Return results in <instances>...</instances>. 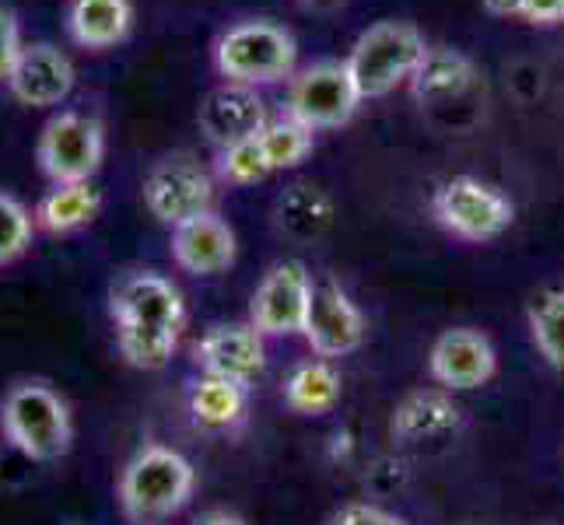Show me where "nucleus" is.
Wrapping results in <instances>:
<instances>
[{"instance_id":"f257e3e1","label":"nucleus","mask_w":564,"mask_h":525,"mask_svg":"<svg viewBox=\"0 0 564 525\" xmlns=\"http://www.w3.org/2000/svg\"><path fill=\"white\" fill-rule=\"evenodd\" d=\"M116 347L130 368L162 372L186 329L183 291L154 270H127L109 287Z\"/></svg>"},{"instance_id":"f03ea898","label":"nucleus","mask_w":564,"mask_h":525,"mask_svg":"<svg viewBox=\"0 0 564 525\" xmlns=\"http://www.w3.org/2000/svg\"><path fill=\"white\" fill-rule=\"evenodd\" d=\"M193 491H197L193 462L162 441L141 445L123 466L120 483H116L120 508L133 525H154L180 515L189 504Z\"/></svg>"},{"instance_id":"7ed1b4c3","label":"nucleus","mask_w":564,"mask_h":525,"mask_svg":"<svg viewBox=\"0 0 564 525\" xmlns=\"http://www.w3.org/2000/svg\"><path fill=\"white\" fill-rule=\"evenodd\" d=\"M0 431L25 459L61 462L74 445V417L67 400L50 382L22 379L0 400Z\"/></svg>"},{"instance_id":"20e7f679","label":"nucleus","mask_w":564,"mask_h":525,"mask_svg":"<svg viewBox=\"0 0 564 525\" xmlns=\"http://www.w3.org/2000/svg\"><path fill=\"white\" fill-rule=\"evenodd\" d=\"M299 46L274 22H239L214 43V67L228 85L263 88L295 74Z\"/></svg>"},{"instance_id":"39448f33","label":"nucleus","mask_w":564,"mask_h":525,"mask_svg":"<svg viewBox=\"0 0 564 525\" xmlns=\"http://www.w3.org/2000/svg\"><path fill=\"white\" fill-rule=\"evenodd\" d=\"M427 43L417 25L411 22H376L358 35L347 56V70H351L361 99H382V95L397 91L400 85L414 81V74L424 61Z\"/></svg>"},{"instance_id":"423d86ee","label":"nucleus","mask_w":564,"mask_h":525,"mask_svg":"<svg viewBox=\"0 0 564 525\" xmlns=\"http://www.w3.org/2000/svg\"><path fill=\"white\" fill-rule=\"evenodd\" d=\"M106 158V130L88 112L61 109L53 112L35 144L39 172L46 175L53 186L64 183H91Z\"/></svg>"},{"instance_id":"0eeeda50","label":"nucleus","mask_w":564,"mask_h":525,"mask_svg":"<svg viewBox=\"0 0 564 525\" xmlns=\"http://www.w3.org/2000/svg\"><path fill=\"white\" fill-rule=\"evenodd\" d=\"M432 214L463 242H491L516 221L512 200L477 175H453L449 183H442L432 197Z\"/></svg>"},{"instance_id":"6e6552de","label":"nucleus","mask_w":564,"mask_h":525,"mask_svg":"<svg viewBox=\"0 0 564 525\" xmlns=\"http://www.w3.org/2000/svg\"><path fill=\"white\" fill-rule=\"evenodd\" d=\"M361 102L365 99L355 85V77L340 61H323V64L305 67L302 74L291 77V88H288V116L313 133L344 127L358 112Z\"/></svg>"},{"instance_id":"1a4fd4ad","label":"nucleus","mask_w":564,"mask_h":525,"mask_svg":"<svg viewBox=\"0 0 564 525\" xmlns=\"http://www.w3.org/2000/svg\"><path fill=\"white\" fill-rule=\"evenodd\" d=\"M141 193L148 214L165 228H176L189 218H197V214L214 210V197H218L210 172L186 158V154H176V158L154 165Z\"/></svg>"},{"instance_id":"9d476101","label":"nucleus","mask_w":564,"mask_h":525,"mask_svg":"<svg viewBox=\"0 0 564 525\" xmlns=\"http://www.w3.org/2000/svg\"><path fill=\"white\" fill-rule=\"evenodd\" d=\"M313 277L299 260L274 263L263 274L260 287L252 291L249 322L263 337H299L305 333L308 308H313Z\"/></svg>"},{"instance_id":"9b49d317","label":"nucleus","mask_w":564,"mask_h":525,"mask_svg":"<svg viewBox=\"0 0 564 525\" xmlns=\"http://www.w3.org/2000/svg\"><path fill=\"white\" fill-rule=\"evenodd\" d=\"M193 364L200 375L228 379L239 385H252L267 368V343L252 322H221L193 343Z\"/></svg>"},{"instance_id":"f8f14e48","label":"nucleus","mask_w":564,"mask_h":525,"mask_svg":"<svg viewBox=\"0 0 564 525\" xmlns=\"http://www.w3.org/2000/svg\"><path fill=\"white\" fill-rule=\"evenodd\" d=\"M368 322L361 308L351 302V295L337 281H319L313 291V308H308L305 322V343L313 347V354L323 361L347 358L365 343Z\"/></svg>"},{"instance_id":"ddd939ff","label":"nucleus","mask_w":564,"mask_h":525,"mask_svg":"<svg viewBox=\"0 0 564 525\" xmlns=\"http://www.w3.org/2000/svg\"><path fill=\"white\" fill-rule=\"evenodd\" d=\"M427 372H432V379L442 389H449V393H466V389H480L495 379L498 354L480 329L456 326V329H445L432 343Z\"/></svg>"},{"instance_id":"4468645a","label":"nucleus","mask_w":564,"mask_h":525,"mask_svg":"<svg viewBox=\"0 0 564 525\" xmlns=\"http://www.w3.org/2000/svg\"><path fill=\"white\" fill-rule=\"evenodd\" d=\"M77 70L70 56L53 43H25L8 77L11 95L29 109H56L70 99Z\"/></svg>"},{"instance_id":"2eb2a0df","label":"nucleus","mask_w":564,"mask_h":525,"mask_svg":"<svg viewBox=\"0 0 564 525\" xmlns=\"http://www.w3.org/2000/svg\"><path fill=\"white\" fill-rule=\"evenodd\" d=\"M236 231L218 210H207L172 228V260L193 277H218L236 263Z\"/></svg>"},{"instance_id":"dca6fc26","label":"nucleus","mask_w":564,"mask_h":525,"mask_svg":"<svg viewBox=\"0 0 564 525\" xmlns=\"http://www.w3.org/2000/svg\"><path fill=\"white\" fill-rule=\"evenodd\" d=\"M197 123L204 130V138L221 151L228 144L252 138V133L267 123V112H263L257 88H242V85L225 81L200 102Z\"/></svg>"},{"instance_id":"f3484780","label":"nucleus","mask_w":564,"mask_h":525,"mask_svg":"<svg viewBox=\"0 0 564 525\" xmlns=\"http://www.w3.org/2000/svg\"><path fill=\"white\" fill-rule=\"evenodd\" d=\"M64 25L82 50H112L133 29L130 0H67Z\"/></svg>"},{"instance_id":"a211bd4d","label":"nucleus","mask_w":564,"mask_h":525,"mask_svg":"<svg viewBox=\"0 0 564 525\" xmlns=\"http://www.w3.org/2000/svg\"><path fill=\"white\" fill-rule=\"evenodd\" d=\"M246 406H249V385L214 379V375H200L189 382L186 411L193 424L204 427V431H231V427L246 420Z\"/></svg>"},{"instance_id":"6ab92c4d","label":"nucleus","mask_w":564,"mask_h":525,"mask_svg":"<svg viewBox=\"0 0 564 525\" xmlns=\"http://www.w3.org/2000/svg\"><path fill=\"white\" fill-rule=\"evenodd\" d=\"M459 427V406L445 396V393H432V389H421V393H411L397 411H393V424L389 431L393 438L414 445V441H432L442 438Z\"/></svg>"},{"instance_id":"aec40b11","label":"nucleus","mask_w":564,"mask_h":525,"mask_svg":"<svg viewBox=\"0 0 564 525\" xmlns=\"http://www.w3.org/2000/svg\"><path fill=\"white\" fill-rule=\"evenodd\" d=\"M99 210L102 197L91 183H64L35 204V228H43L46 236H74L99 218Z\"/></svg>"},{"instance_id":"412c9836","label":"nucleus","mask_w":564,"mask_h":525,"mask_svg":"<svg viewBox=\"0 0 564 525\" xmlns=\"http://www.w3.org/2000/svg\"><path fill=\"white\" fill-rule=\"evenodd\" d=\"M340 393H344L340 372L334 368V361H323V358L295 364L291 375L284 379V403L305 417L329 414L340 403Z\"/></svg>"},{"instance_id":"4be33fe9","label":"nucleus","mask_w":564,"mask_h":525,"mask_svg":"<svg viewBox=\"0 0 564 525\" xmlns=\"http://www.w3.org/2000/svg\"><path fill=\"white\" fill-rule=\"evenodd\" d=\"M474 64L470 56H463L459 50H449V46H427L424 61L414 74V91L417 99L424 102H435V99H453V95H463L466 88L474 85Z\"/></svg>"},{"instance_id":"5701e85b","label":"nucleus","mask_w":564,"mask_h":525,"mask_svg":"<svg viewBox=\"0 0 564 525\" xmlns=\"http://www.w3.org/2000/svg\"><path fill=\"white\" fill-rule=\"evenodd\" d=\"M530 333L533 343L554 372H564V287L540 291L530 305Z\"/></svg>"},{"instance_id":"b1692460","label":"nucleus","mask_w":564,"mask_h":525,"mask_svg":"<svg viewBox=\"0 0 564 525\" xmlns=\"http://www.w3.org/2000/svg\"><path fill=\"white\" fill-rule=\"evenodd\" d=\"M260 144H263L267 162H270V168H274V172L302 165L308 154H313V147H316L313 130L302 127L299 120H291V116L267 120L260 127Z\"/></svg>"},{"instance_id":"393cba45","label":"nucleus","mask_w":564,"mask_h":525,"mask_svg":"<svg viewBox=\"0 0 564 525\" xmlns=\"http://www.w3.org/2000/svg\"><path fill=\"white\" fill-rule=\"evenodd\" d=\"M214 168H218V179L231 183V186H252V183L267 179V175H274V168H270V162H267V151L260 144V130L246 141L221 147L218 165Z\"/></svg>"},{"instance_id":"a878e982","label":"nucleus","mask_w":564,"mask_h":525,"mask_svg":"<svg viewBox=\"0 0 564 525\" xmlns=\"http://www.w3.org/2000/svg\"><path fill=\"white\" fill-rule=\"evenodd\" d=\"M35 239V214L0 189V266H11L25 256Z\"/></svg>"},{"instance_id":"bb28decb","label":"nucleus","mask_w":564,"mask_h":525,"mask_svg":"<svg viewBox=\"0 0 564 525\" xmlns=\"http://www.w3.org/2000/svg\"><path fill=\"white\" fill-rule=\"evenodd\" d=\"M281 221L288 225V231L316 236V231L329 221V200L313 186H295L281 200Z\"/></svg>"},{"instance_id":"cd10ccee","label":"nucleus","mask_w":564,"mask_h":525,"mask_svg":"<svg viewBox=\"0 0 564 525\" xmlns=\"http://www.w3.org/2000/svg\"><path fill=\"white\" fill-rule=\"evenodd\" d=\"M25 50V39H22V25H18V14L0 4V81H8L18 56Z\"/></svg>"},{"instance_id":"c85d7f7f","label":"nucleus","mask_w":564,"mask_h":525,"mask_svg":"<svg viewBox=\"0 0 564 525\" xmlns=\"http://www.w3.org/2000/svg\"><path fill=\"white\" fill-rule=\"evenodd\" d=\"M326 525H406L400 515L379 508V504H368V501H351L344 504L340 512H334Z\"/></svg>"},{"instance_id":"c756f323","label":"nucleus","mask_w":564,"mask_h":525,"mask_svg":"<svg viewBox=\"0 0 564 525\" xmlns=\"http://www.w3.org/2000/svg\"><path fill=\"white\" fill-rule=\"evenodd\" d=\"M519 18L533 25H557L564 22V0H522Z\"/></svg>"},{"instance_id":"7c9ffc66","label":"nucleus","mask_w":564,"mask_h":525,"mask_svg":"<svg viewBox=\"0 0 564 525\" xmlns=\"http://www.w3.org/2000/svg\"><path fill=\"white\" fill-rule=\"evenodd\" d=\"M484 8H488L491 14H498V18H519V11H522V0H484Z\"/></svg>"},{"instance_id":"2f4dec72","label":"nucleus","mask_w":564,"mask_h":525,"mask_svg":"<svg viewBox=\"0 0 564 525\" xmlns=\"http://www.w3.org/2000/svg\"><path fill=\"white\" fill-rule=\"evenodd\" d=\"M197 525H246V522L231 512H207L204 518H197Z\"/></svg>"},{"instance_id":"473e14b6","label":"nucleus","mask_w":564,"mask_h":525,"mask_svg":"<svg viewBox=\"0 0 564 525\" xmlns=\"http://www.w3.org/2000/svg\"><path fill=\"white\" fill-rule=\"evenodd\" d=\"M347 0H302V8H308V11H316V14H326V11H337V8H344Z\"/></svg>"}]
</instances>
